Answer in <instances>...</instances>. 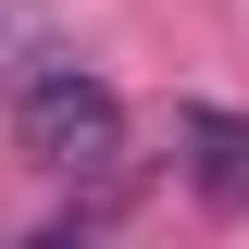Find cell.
Here are the masks:
<instances>
[{"instance_id":"obj_1","label":"cell","mask_w":249,"mask_h":249,"mask_svg":"<svg viewBox=\"0 0 249 249\" xmlns=\"http://www.w3.org/2000/svg\"><path fill=\"white\" fill-rule=\"evenodd\" d=\"M13 150L37 162V175H112L124 162V100L100 62L75 50H37L25 75H13Z\"/></svg>"},{"instance_id":"obj_2","label":"cell","mask_w":249,"mask_h":249,"mask_svg":"<svg viewBox=\"0 0 249 249\" xmlns=\"http://www.w3.org/2000/svg\"><path fill=\"white\" fill-rule=\"evenodd\" d=\"M175 162H187V187H212V199L249 212V124H237V112L187 100V112H175Z\"/></svg>"},{"instance_id":"obj_3","label":"cell","mask_w":249,"mask_h":249,"mask_svg":"<svg viewBox=\"0 0 249 249\" xmlns=\"http://www.w3.org/2000/svg\"><path fill=\"white\" fill-rule=\"evenodd\" d=\"M37 249H112V237H75V224H50V237H37Z\"/></svg>"}]
</instances>
